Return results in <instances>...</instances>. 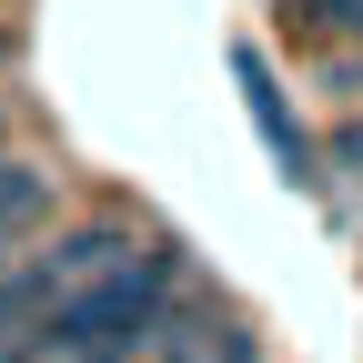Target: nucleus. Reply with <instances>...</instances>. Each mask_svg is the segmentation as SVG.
I'll return each instance as SVG.
<instances>
[{
	"label": "nucleus",
	"instance_id": "obj_3",
	"mask_svg": "<svg viewBox=\"0 0 363 363\" xmlns=\"http://www.w3.org/2000/svg\"><path fill=\"white\" fill-rule=\"evenodd\" d=\"M233 81H242V111H252V131L272 142L283 182H313V142H303V121H293V101H283V81H272V61L252 51V40H233Z\"/></svg>",
	"mask_w": 363,
	"mask_h": 363
},
{
	"label": "nucleus",
	"instance_id": "obj_2",
	"mask_svg": "<svg viewBox=\"0 0 363 363\" xmlns=\"http://www.w3.org/2000/svg\"><path fill=\"white\" fill-rule=\"evenodd\" d=\"M152 363H262V343H252V323L233 303H212V293L182 283L172 313L152 323Z\"/></svg>",
	"mask_w": 363,
	"mask_h": 363
},
{
	"label": "nucleus",
	"instance_id": "obj_4",
	"mask_svg": "<svg viewBox=\"0 0 363 363\" xmlns=\"http://www.w3.org/2000/svg\"><path fill=\"white\" fill-rule=\"evenodd\" d=\"M51 202H61V182H51V172H40L30 152H0V242L40 233V222H51Z\"/></svg>",
	"mask_w": 363,
	"mask_h": 363
},
{
	"label": "nucleus",
	"instance_id": "obj_1",
	"mask_svg": "<svg viewBox=\"0 0 363 363\" xmlns=\"http://www.w3.org/2000/svg\"><path fill=\"white\" fill-rule=\"evenodd\" d=\"M182 283H192V272H182V242L142 233V242H131V262H111L101 283L61 293V303L40 313L30 333H11V343H71V353H101V363H142V353H152V323L172 313Z\"/></svg>",
	"mask_w": 363,
	"mask_h": 363
},
{
	"label": "nucleus",
	"instance_id": "obj_7",
	"mask_svg": "<svg viewBox=\"0 0 363 363\" xmlns=\"http://www.w3.org/2000/svg\"><path fill=\"white\" fill-rule=\"evenodd\" d=\"M11 61H21V30H11V21H0V71H11Z\"/></svg>",
	"mask_w": 363,
	"mask_h": 363
},
{
	"label": "nucleus",
	"instance_id": "obj_6",
	"mask_svg": "<svg viewBox=\"0 0 363 363\" xmlns=\"http://www.w3.org/2000/svg\"><path fill=\"white\" fill-rule=\"evenodd\" d=\"M11 272H21V252H11V242H0V313H11Z\"/></svg>",
	"mask_w": 363,
	"mask_h": 363
},
{
	"label": "nucleus",
	"instance_id": "obj_5",
	"mask_svg": "<svg viewBox=\"0 0 363 363\" xmlns=\"http://www.w3.org/2000/svg\"><path fill=\"white\" fill-rule=\"evenodd\" d=\"M333 152H343V162L363 172V121H343V142H333Z\"/></svg>",
	"mask_w": 363,
	"mask_h": 363
}]
</instances>
